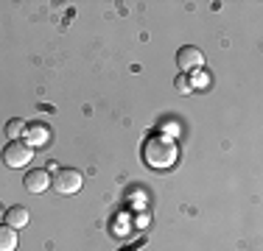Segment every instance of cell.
Listing matches in <instances>:
<instances>
[{"mask_svg": "<svg viewBox=\"0 0 263 251\" xmlns=\"http://www.w3.org/2000/svg\"><path fill=\"white\" fill-rule=\"evenodd\" d=\"M17 248V232L9 226H0V251H14Z\"/></svg>", "mask_w": 263, "mask_h": 251, "instance_id": "ba28073f", "label": "cell"}, {"mask_svg": "<svg viewBox=\"0 0 263 251\" xmlns=\"http://www.w3.org/2000/svg\"><path fill=\"white\" fill-rule=\"evenodd\" d=\"M140 156H143V162H146V168H152V171H168L179 156L177 140L168 137V134L154 131V134H148L146 140H143Z\"/></svg>", "mask_w": 263, "mask_h": 251, "instance_id": "6da1fadb", "label": "cell"}, {"mask_svg": "<svg viewBox=\"0 0 263 251\" xmlns=\"http://www.w3.org/2000/svg\"><path fill=\"white\" fill-rule=\"evenodd\" d=\"M51 181H53V176L45 171V168H34V171H28L26 173V190L28 193H34V196H42L45 190H51Z\"/></svg>", "mask_w": 263, "mask_h": 251, "instance_id": "277c9868", "label": "cell"}, {"mask_svg": "<svg viewBox=\"0 0 263 251\" xmlns=\"http://www.w3.org/2000/svg\"><path fill=\"white\" fill-rule=\"evenodd\" d=\"M26 142H28L31 148L51 142V131H48V126H42V123H31V126H26Z\"/></svg>", "mask_w": 263, "mask_h": 251, "instance_id": "52a82bcc", "label": "cell"}, {"mask_svg": "<svg viewBox=\"0 0 263 251\" xmlns=\"http://www.w3.org/2000/svg\"><path fill=\"white\" fill-rule=\"evenodd\" d=\"M0 215H3V212H0Z\"/></svg>", "mask_w": 263, "mask_h": 251, "instance_id": "30bf717a", "label": "cell"}, {"mask_svg": "<svg viewBox=\"0 0 263 251\" xmlns=\"http://www.w3.org/2000/svg\"><path fill=\"white\" fill-rule=\"evenodd\" d=\"M177 65H179L182 73L199 70V67L204 65V56H202V50H199L196 45H185V48H179V53H177Z\"/></svg>", "mask_w": 263, "mask_h": 251, "instance_id": "5b68a950", "label": "cell"}, {"mask_svg": "<svg viewBox=\"0 0 263 251\" xmlns=\"http://www.w3.org/2000/svg\"><path fill=\"white\" fill-rule=\"evenodd\" d=\"M23 131H26V123H23V117H14V120L6 123V137H9V140H20Z\"/></svg>", "mask_w": 263, "mask_h": 251, "instance_id": "9c48e42d", "label": "cell"}, {"mask_svg": "<svg viewBox=\"0 0 263 251\" xmlns=\"http://www.w3.org/2000/svg\"><path fill=\"white\" fill-rule=\"evenodd\" d=\"M0 159L9 168H26L28 162L34 159V148H31L26 140H11L9 145L0 151Z\"/></svg>", "mask_w": 263, "mask_h": 251, "instance_id": "7a4b0ae2", "label": "cell"}, {"mask_svg": "<svg viewBox=\"0 0 263 251\" xmlns=\"http://www.w3.org/2000/svg\"><path fill=\"white\" fill-rule=\"evenodd\" d=\"M81 184H84V176L76 168H59L53 173V181H51V187L59 196H73V193L81 190Z\"/></svg>", "mask_w": 263, "mask_h": 251, "instance_id": "3957f363", "label": "cell"}, {"mask_svg": "<svg viewBox=\"0 0 263 251\" xmlns=\"http://www.w3.org/2000/svg\"><path fill=\"white\" fill-rule=\"evenodd\" d=\"M3 221H6V226L9 229H26L28 226V221H31V215H28V210L26 206H9V210L3 212Z\"/></svg>", "mask_w": 263, "mask_h": 251, "instance_id": "8992f818", "label": "cell"}]
</instances>
